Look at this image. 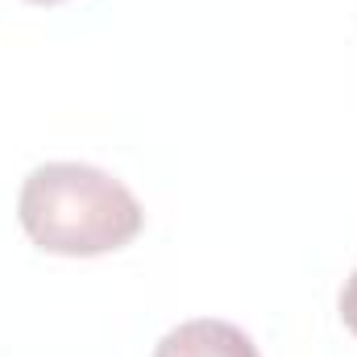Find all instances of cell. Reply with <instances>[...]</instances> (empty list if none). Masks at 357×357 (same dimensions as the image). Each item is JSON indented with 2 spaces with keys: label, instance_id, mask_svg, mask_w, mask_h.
I'll use <instances>...</instances> for the list:
<instances>
[{
  "label": "cell",
  "instance_id": "6da1fadb",
  "mask_svg": "<svg viewBox=\"0 0 357 357\" xmlns=\"http://www.w3.org/2000/svg\"><path fill=\"white\" fill-rule=\"evenodd\" d=\"M17 220L25 237L59 258H96L125 250L146 212L137 195L100 167L88 162H46L33 167L17 195Z\"/></svg>",
  "mask_w": 357,
  "mask_h": 357
},
{
  "label": "cell",
  "instance_id": "7a4b0ae2",
  "mask_svg": "<svg viewBox=\"0 0 357 357\" xmlns=\"http://www.w3.org/2000/svg\"><path fill=\"white\" fill-rule=\"evenodd\" d=\"M154 357H262V354L229 320H187L158 341Z\"/></svg>",
  "mask_w": 357,
  "mask_h": 357
},
{
  "label": "cell",
  "instance_id": "3957f363",
  "mask_svg": "<svg viewBox=\"0 0 357 357\" xmlns=\"http://www.w3.org/2000/svg\"><path fill=\"white\" fill-rule=\"evenodd\" d=\"M341 320H345V328L357 337V270L345 278V291H341Z\"/></svg>",
  "mask_w": 357,
  "mask_h": 357
},
{
  "label": "cell",
  "instance_id": "277c9868",
  "mask_svg": "<svg viewBox=\"0 0 357 357\" xmlns=\"http://www.w3.org/2000/svg\"><path fill=\"white\" fill-rule=\"evenodd\" d=\"M29 4H63V0H29Z\"/></svg>",
  "mask_w": 357,
  "mask_h": 357
}]
</instances>
